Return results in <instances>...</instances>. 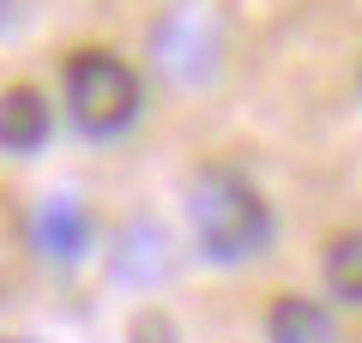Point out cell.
I'll use <instances>...</instances> for the list:
<instances>
[{
	"mask_svg": "<svg viewBox=\"0 0 362 343\" xmlns=\"http://www.w3.org/2000/svg\"><path fill=\"white\" fill-rule=\"evenodd\" d=\"M187 223L206 259L218 265H242V259L266 253L272 241V205L259 199V187L230 163H206L187 187Z\"/></svg>",
	"mask_w": 362,
	"mask_h": 343,
	"instance_id": "1",
	"label": "cell"
},
{
	"mask_svg": "<svg viewBox=\"0 0 362 343\" xmlns=\"http://www.w3.org/2000/svg\"><path fill=\"white\" fill-rule=\"evenodd\" d=\"M66 109L85 133H121L139 114V73L109 49H78L66 61Z\"/></svg>",
	"mask_w": 362,
	"mask_h": 343,
	"instance_id": "2",
	"label": "cell"
},
{
	"mask_svg": "<svg viewBox=\"0 0 362 343\" xmlns=\"http://www.w3.org/2000/svg\"><path fill=\"white\" fill-rule=\"evenodd\" d=\"M157 66H163L175 85L199 90L218 78L223 66V18L211 13L206 0H187V6H175V13L157 25Z\"/></svg>",
	"mask_w": 362,
	"mask_h": 343,
	"instance_id": "3",
	"label": "cell"
},
{
	"mask_svg": "<svg viewBox=\"0 0 362 343\" xmlns=\"http://www.w3.org/2000/svg\"><path fill=\"white\" fill-rule=\"evenodd\" d=\"M49 139V97L37 85H6L0 90V151L30 157Z\"/></svg>",
	"mask_w": 362,
	"mask_h": 343,
	"instance_id": "4",
	"label": "cell"
},
{
	"mask_svg": "<svg viewBox=\"0 0 362 343\" xmlns=\"http://www.w3.org/2000/svg\"><path fill=\"white\" fill-rule=\"evenodd\" d=\"M266 343H338V325L314 295H278L266 307Z\"/></svg>",
	"mask_w": 362,
	"mask_h": 343,
	"instance_id": "5",
	"label": "cell"
},
{
	"mask_svg": "<svg viewBox=\"0 0 362 343\" xmlns=\"http://www.w3.org/2000/svg\"><path fill=\"white\" fill-rule=\"evenodd\" d=\"M30 229H37V247L49 259H78L90 247V217H85V205H73V199H49Z\"/></svg>",
	"mask_w": 362,
	"mask_h": 343,
	"instance_id": "6",
	"label": "cell"
},
{
	"mask_svg": "<svg viewBox=\"0 0 362 343\" xmlns=\"http://www.w3.org/2000/svg\"><path fill=\"white\" fill-rule=\"evenodd\" d=\"M320 271H326V289H332L338 301L362 307V229H344V235H332V241H326Z\"/></svg>",
	"mask_w": 362,
	"mask_h": 343,
	"instance_id": "7",
	"label": "cell"
},
{
	"mask_svg": "<svg viewBox=\"0 0 362 343\" xmlns=\"http://www.w3.org/2000/svg\"><path fill=\"white\" fill-rule=\"evenodd\" d=\"M133 343H175V331H169L163 313H139L133 319Z\"/></svg>",
	"mask_w": 362,
	"mask_h": 343,
	"instance_id": "8",
	"label": "cell"
},
{
	"mask_svg": "<svg viewBox=\"0 0 362 343\" xmlns=\"http://www.w3.org/2000/svg\"><path fill=\"white\" fill-rule=\"evenodd\" d=\"M6 18H13V0H0V30H6Z\"/></svg>",
	"mask_w": 362,
	"mask_h": 343,
	"instance_id": "9",
	"label": "cell"
}]
</instances>
